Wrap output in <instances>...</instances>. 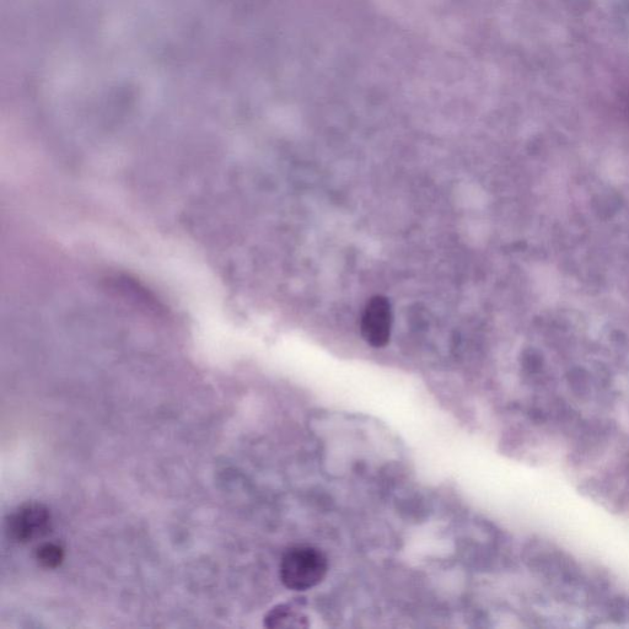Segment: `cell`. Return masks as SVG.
<instances>
[{
  "label": "cell",
  "mask_w": 629,
  "mask_h": 629,
  "mask_svg": "<svg viewBox=\"0 0 629 629\" xmlns=\"http://www.w3.org/2000/svg\"><path fill=\"white\" fill-rule=\"evenodd\" d=\"M51 528L50 509L39 502L20 505L5 521V531L9 539L23 545L42 539Z\"/></svg>",
  "instance_id": "2"
},
{
  "label": "cell",
  "mask_w": 629,
  "mask_h": 629,
  "mask_svg": "<svg viewBox=\"0 0 629 629\" xmlns=\"http://www.w3.org/2000/svg\"><path fill=\"white\" fill-rule=\"evenodd\" d=\"M392 322L394 315L389 299L381 295L370 299L360 326L365 342L374 348L386 347L391 338Z\"/></svg>",
  "instance_id": "3"
},
{
  "label": "cell",
  "mask_w": 629,
  "mask_h": 629,
  "mask_svg": "<svg viewBox=\"0 0 629 629\" xmlns=\"http://www.w3.org/2000/svg\"><path fill=\"white\" fill-rule=\"evenodd\" d=\"M329 568V559L319 548L299 545L284 553L279 577L287 589L306 591L324 582Z\"/></svg>",
  "instance_id": "1"
},
{
  "label": "cell",
  "mask_w": 629,
  "mask_h": 629,
  "mask_svg": "<svg viewBox=\"0 0 629 629\" xmlns=\"http://www.w3.org/2000/svg\"><path fill=\"white\" fill-rule=\"evenodd\" d=\"M309 626V618L303 612L295 610L294 607L287 604L273 607L265 617V627L270 629L308 628Z\"/></svg>",
  "instance_id": "4"
},
{
  "label": "cell",
  "mask_w": 629,
  "mask_h": 629,
  "mask_svg": "<svg viewBox=\"0 0 629 629\" xmlns=\"http://www.w3.org/2000/svg\"><path fill=\"white\" fill-rule=\"evenodd\" d=\"M36 559L43 568L56 569L64 561L63 547L55 542H46L37 548Z\"/></svg>",
  "instance_id": "5"
}]
</instances>
